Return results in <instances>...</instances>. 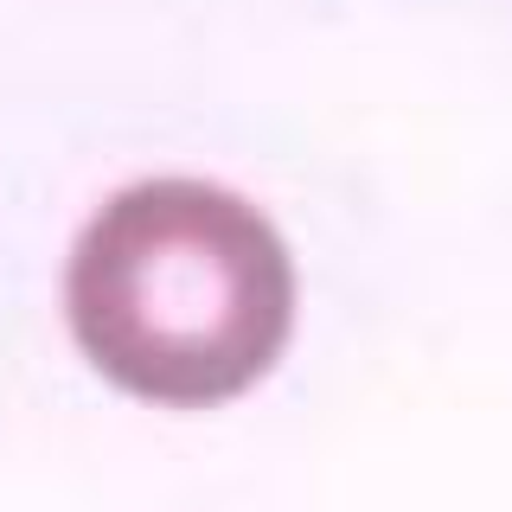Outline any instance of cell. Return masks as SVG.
<instances>
[{
    "mask_svg": "<svg viewBox=\"0 0 512 512\" xmlns=\"http://www.w3.org/2000/svg\"><path fill=\"white\" fill-rule=\"evenodd\" d=\"M64 308L109 384L173 410L250 391L295 327V263L276 224L212 180H141L71 250Z\"/></svg>",
    "mask_w": 512,
    "mask_h": 512,
    "instance_id": "1",
    "label": "cell"
}]
</instances>
